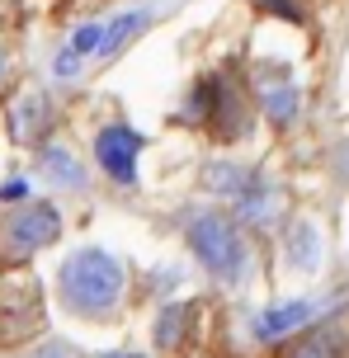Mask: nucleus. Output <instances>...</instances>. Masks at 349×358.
Instances as JSON below:
<instances>
[{"mask_svg":"<svg viewBox=\"0 0 349 358\" xmlns=\"http://www.w3.org/2000/svg\"><path fill=\"white\" fill-rule=\"evenodd\" d=\"M264 10H274V15H283V19H302L297 15V5H288V0H259Z\"/></svg>","mask_w":349,"mask_h":358,"instance_id":"nucleus-19","label":"nucleus"},{"mask_svg":"<svg viewBox=\"0 0 349 358\" xmlns=\"http://www.w3.org/2000/svg\"><path fill=\"white\" fill-rule=\"evenodd\" d=\"M0 80H5V52H0Z\"/></svg>","mask_w":349,"mask_h":358,"instance_id":"nucleus-21","label":"nucleus"},{"mask_svg":"<svg viewBox=\"0 0 349 358\" xmlns=\"http://www.w3.org/2000/svg\"><path fill=\"white\" fill-rule=\"evenodd\" d=\"M76 66H80V52H76V48H66V52L52 62V71H57V76H76Z\"/></svg>","mask_w":349,"mask_h":358,"instance_id":"nucleus-17","label":"nucleus"},{"mask_svg":"<svg viewBox=\"0 0 349 358\" xmlns=\"http://www.w3.org/2000/svg\"><path fill=\"white\" fill-rule=\"evenodd\" d=\"M245 222H269L274 217V203H269V194H259V189H250V194H241V208H236Z\"/></svg>","mask_w":349,"mask_h":358,"instance_id":"nucleus-14","label":"nucleus"},{"mask_svg":"<svg viewBox=\"0 0 349 358\" xmlns=\"http://www.w3.org/2000/svg\"><path fill=\"white\" fill-rule=\"evenodd\" d=\"M142 142H147L142 132L113 123V127H104V132L94 137V161L104 165V175H109V179L132 184V179H137V151H142Z\"/></svg>","mask_w":349,"mask_h":358,"instance_id":"nucleus-5","label":"nucleus"},{"mask_svg":"<svg viewBox=\"0 0 349 358\" xmlns=\"http://www.w3.org/2000/svg\"><path fill=\"white\" fill-rule=\"evenodd\" d=\"M283 358H345V335L331 330V325H316L302 340H293L283 349Z\"/></svg>","mask_w":349,"mask_h":358,"instance_id":"nucleus-7","label":"nucleus"},{"mask_svg":"<svg viewBox=\"0 0 349 358\" xmlns=\"http://www.w3.org/2000/svg\"><path fill=\"white\" fill-rule=\"evenodd\" d=\"M104 358H142V354H104Z\"/></svg>","mask_w":349,"mask_h":358,"instance_id":"nucleus-20","label":"nucleus"},{"mask_svg":"<svg viewBox=\"0 0 349 358\" xmlns=\"http://www.w3.org/2000/svg\"><path fill=\"white\" fill-rule=\"evenodd\" d=\"M48 118H52L48 99H43V94H29V99L15 108V137L19 142H38V127H48Z\"/></svg>","mask_w":349,"mask_h":358,"instance_id":"nucleus-9","label":"nucleus"},{"mask_svg":"<svg viewBox=\"0 0 349 358\" xmlns=\"http://www.w3.org/2000/svg\"><path fill=\"white\" fill-rule=\"evenodd\" d=\"M57 283H62V302L71 306L76 316L104 321L123 297V264L104 250H76L62 264Z\"/></svg>","mask_w":349,"mask_h":358,"instance_id":"nucleus-1","label":"nucleus"},{"mask_svg":"<svg viewBox=\"0 0 349 358\" xmlns=\"http://www.w3.org/2000/svg\"><path fill=\"white\" fill-rule=\"evenodd\" d=\"M288 255H293L297 268H316L321 250H316V231L312 227H293V245H288Z\"/></svg>","mask_w":349,"mask_h":358,"instance_id":"nucleus-13","label":"nucleus"},{"mask_svg":"<svg viewBox=\"0 0 349 358\" xmlns=\"http://www.w3.org/2000/svg\"><path fill=\"white\" fill-rule=\"evenodd\" d=\"M24 194H29V184H24V179H10V184L0 189V198H5V203H19Z\"/></svg>","mask_w":349,"mask_h":358,"instance_id":"nucleus-18","label":"nucleus"},{"mask_svg":"<svg viewBox=\"0 0 349 358\" xmlns=\"http://www.w3.org/2000/svg\"><path fill=\"white\" fill-rule=\"evenodd\" d=\"M184 325H189V311L184 306H166L161 316H156V349H175V344L184 340Z\"/></svg>","mask_w":349,"mask_h":358,"instance_id":"nucleus-10","label":"nucleus"},{"mask_svg":"<svg viewBox=\"0 0 349 358\" xmlns=\"http://www.w3.org/2000/svg\"><path fill=\"white\" fill-rule=\"evenodd\" d=\"M43 325V297H38V283L29 273H15L0 287V340H24Z\"/></svg>","mask_w":349,"mask_h":358,"instance_id":"nucleus-4","label":"nucleus"},{"mask_svg":"<svg viewBox=\"0 0 349 358\" xmlns=\"http://www.w3.org/2000/svg\"><path fill=\"white\" fill-rule=\"evenodd\" d=\"M43 170H48L57 184H66V189H80V184H85V175L76 170V161L62 151V146H48V151H43Z\"/></svg>","mask_w":349,"mask_h":358,"instance_id":"nucleus-12","label":"nucleus"},{"mask_svg":"<svg viewBox=\"0 0 349 358\" xmlns=\"http://www.w3.org/2000/svg\"><path fill=\"white\" fill-rule=\"evenodd\" d=\"M208 184L213 189H241L245 179H241V170H208Z\"/></svg>","mask_w":349,"mask_h":358,"instance_id":"nucleus-16","label":"nucleus"},{"mask_svg":"<svg viewBox=\"0 0 349 358\" xmlns=\"http://www.w3.org/2000/svg\"><path fill=\"white\" fill-rule=\"evenodd\" d=\"M259 99H264L269 123H278V127L293 123V113H297V85H293V80H283V76H278L274 85L264 80V85H259Z\"/></svg>","mask_w":349,"mask_h":358,"instance_id":"nucleus-8","label":"nucleus"},{"mask_svg":"<svg viewBox=\"0 0 349 358\" xmlns=\"http://www.w3.org/2000/svg\"><path fill=\"white\" fill-rule=\"evenodd\" d=\"M57 236H62V217H57L52 203H24V208H15V213L5 217V227H0V250H5V259L24 264L29 255H38L43 245H52Z\"/></svg>","mask_w":349,"mask_h":358,"instance_id":"nucleus-3","label":"nucleus"},{"mask_svg":"<svg viewBox=\"0 0 349 358\" xmlns=\"http://www.w3.org/2000/svg\"><path fill=\"white\" fill-rule=\"evenodd\" d=\"M312 316H316V302H278V306H269V311L255 316V340L274 344L283 335H293V330H307Z\"/></svg>","mask_w":349,"mask_h":358,"instance_id":"nucleus-6","label":"nucleus"},{"mask_svg":"<svg viewBox=\"0 0 349 358\" xmlns=\"http://www.w3.org/2000/svg\"><path fill=\"white\" fill-rule=\"evenodd\" d=\"M189 250L199 255V264L218 278H241L245 273V241H241V227L227 213H203L189 222Z\"/></svg>","mask_w":349,"mask_h":358,"instance_id":"nucleus-2","label":"nucleus"},{"mask_svg":"<svg viewBox=\"0 0 349 358\" xmlns=\"http://www.w3.org/2000/svg\"><path fill=\"white\" fill-rule=\"evenodd\" d=\"M99 43H104V29H99V24H85V29H76V34H71V48H76L80 57L94 52Z\"/></svg>","mask_w":349,"mask_h":358,"instance_id":"nucleus-15","label":"nucleus"},{"mask_svg":"<svg viewBox=\"0 0 349 358\" xmlns=\"http://www.w3.org/2000/svg\"><path fill=\"white\" fill-rule=\"evenodd\" d=\"M142 24H147V15H142V10H132V15H123V19H118V24L109 29V34H104V43H99V57H118L123 48H128V38L137 34Z\"/></svg>","mask_w":349,"mask_h":358,"instance_id":"nucleus-11","label":"nucleus"}]
</instances>
